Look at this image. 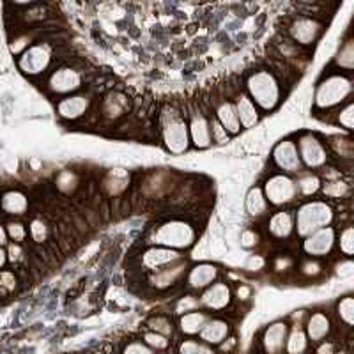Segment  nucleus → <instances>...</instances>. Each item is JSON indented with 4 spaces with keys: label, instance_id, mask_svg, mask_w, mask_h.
Here are the masks:
<instances>
[{
    "label": "nucleus",
    "instance_id": "c9c22d12",
    "mask_svg": "<svg viewBox=\"0 0 354 354\" xmlns=\"http://www.w3.org/2000/svg\"><path fill=\"white\" fill-rule=\"evenodd\" d=\"M340 248L346 255L353 254V229H347L342 236V243H340Z\"/></svg>",
    "mask_w": 354,
    "mask_h": 354
},
{
    "label": "nucleus",
    "instance_id": "a211bd4d",
    "mask_svg": "<svg viewBox=\"0 0 354 354\" xmlns=\"http://www.w3.org/2000/svg\"><path fill=\"white\" fill-rule=\"evenodd\" d=\"M179 259V255L176 252H170V250H149L147 254L144 255V264L147 268H151V271H161V268L169 262H174Z\"/></svg>",
    "mask_w": 354,
    "mask_h": 354
},
{
    "label": "nucleus",
    "instance_id": "cd10ccee",
    "mask_svg": "<svg viewBox=\"0 0 354 354\" xmlns=\"http://www.w3.org/2000/svg\"><path fill=\"white\" fill-rule=\"evenodd\" d=\"M144 344L147 347H151V349L156 353V351H167L170 346V340L167 337H163V335L160 333H154V331H145L144 333Z\"/></svg>",
    "mask_w": 354,
    "mask_h": 354
},
{
    "label": "nucleus",
    "instance_id": "2f4dec72",
    "mask_svg": "<svg viewBox=\"0 0 354 354\" xmlns=\"http://www.w3.org/2000/svg\"><path fill=\"white\" fill-rule=\"evenodd\" d=\"M17 289V277L11 271L0 273V294H11Z\"/></svg>",
    "mask_w": 354,
    "mask_h": 354
},
{
    "label": "nucleus",
    "instance_id": "7ed1b4c3",
    "mask_svg": "<svg viewBox=\"0 0 354 354\" xmlns=\"http://www.w3.org/2000/svg\"><path fill=\"white\" fill-rule=\"evenodd\" d=\"M330 220L331 211L326 204L310 202V204L303 205L298 214V232L303 234V236L314 232V230L322 229V225H326Z\"/></svg>",
    "mask_w": 354,
    "mask_h": 354
},
{
    "label": "nucleus",
    "instance_id": "dca6fc26",
    "mask_svg": "<svg viewBox=\"0 0 354 354\" xmlns=\"http://www.w3.org/2000/svg\"><path fill=\"white\" fill-rule=\"evenodd\" d=\"M290 32H292L294 39L299 41L301 44H310L319 36L321 27H319V24H315L312 20H299L292 25Z\"/></svg>",
    "mask_w": 354,
    "mask_h": 354
},
{
    "label": "nucleus",
    "instance_id": "473e14b6",
    "mask_svg": "<svg viewBox=\"0 0 354 354\" xmlns=\"http://www.w3.org/2000/svg\"><path fill=\"white\" fill-rule=\"evenodd\" d=\"M48 236V227L44 225L43 220H32L30 223V238L36 243H43Z\"/></svg>",
    "mask_w": 354,
    "mask_h": 354
},
{
    "label": "nucleus",
    "instance_id": "aec40b11",
    "mask_svg": "<svg viewBox=\"0 0 354 354\" xmlns=\"http://www.w3.org/2000/svg\"><path fill=\"white\" fill-rule=\"evenodd\" d=\"M0 207L8 214H24L28 207L27 197L24 194H20V192H8L2 197Z\"/></svg>",
    "mask_w": 354,
    "mask_h": 354
},
{
    "label": "nucleus",
    "instance_id": "5701e85b",
    "mask_svg": "<svg viewBox=\"0 0 354 354\" xmlns=\"http://www.w3.org/2000/svg\"><path fill=\"white\" fill-rule=\"evenodd\" d=\"M306 347H308V338L306 333L299 326H294L290 333L287 335L286 349L287 354H305Z\"/></svg>",
    "mask_w": 354,
    "mask_h": 354
},
{
    "label": "nucleus",
    "instance_id": "72a5a7b5",
    "mask_svg": "<svg viewBox=\"0 0 354 354\" xmlns=\"http://www.w3.org/2000/svg\"><path fill=\"white\" fill-rule=\"evenodd\" d=\"M122 354H156V353H154L151 347L145 346L142 340H131V342H128L124 346Z\"/></svg>",
    "mask_w": 354,
    "mask_h": 354
},
{
    "label": "nucleus",
    "instance_id": "9b49d317",
    "mask_svg": "<svg viewBox=\"0 0 354 354\" xmlns=\"http://www.w3.org/2000/svg\"><path fill=\"white\" fill-rule=\"evenodd\" d=\"M331 331V322L328 319L326 314L322 312H315L308 317V322H306V338L312 340V342L319 344L322 342L324 338H328Z\"/></svg>",
    "mask_w": 354,
    "mask_h": 354
},
{
    "label": "nucleus",
    "instance_id": "39448f33",
    "mask_svg": "<svg viewBox=\"0 0 354 354\" xmlns=\"http://www.w3.org/2000/svg\"><path fill=\"white\" fill-rule=\"evenodd\" d=\"M194 230L189 229L186 223L181 221H170L167 225L161 227L156 232L154 239L160 245L167 246H189L194 243Z\"/></svg>",
    "mask_w": 354,
    "mask_h": 354
},
{
    "label": "nucleus",
    "instance_id": "e433bc0d",
    "mask_svg": "<svg viewBox=\"0 0 354 354\" xmlns=\"http://www.w3.org/2000/svg\"><path fill=\"white\" fill-rule=\"evenodd\" d=\"M335 353H337V344L331 342V340H322V342H319L317 351H315V354H335Z\"/></svg>",
    "mask_w": 354,
    "mask_h": 354
},
{
    "label": "nucleus",
    "instance_id": "0eeeda50",
    "mask_svg": "<svg viewBox=\"0 0 354 354\" xmlns=\"http://www.w3.org/2000/svg\"><path fill=\"white\" fill-rule=\"evenodd\" d=\"M50 64V52L43 44H36L32 48H28L20 59V68L28 75H37L44 71Z\"/></svg>",
    "mask_w": 354,
    "mask_h": 354
},
{
    "label": "nucleus",
    "instance_id": "a878e982",
    "mask_svg": "<svg viewBox=\"0 0 354 354\" xmlns=\"http://www.w3.org/2000/svg\"><path fill=\"white\" fill-rule=\"evenodd\" d=\"M270 230L277 238H286L292 230V216L289 213H278L271 218Z\"/></svg>",
    "mask_w": 354,
    "mask_h": 354
},
{
    "label": "nucleus",
    "instance_id": "4c0bfd02",
    "mask_svg": "<svg viewBox=\"0 0 354 354\" xmlns=\"http://www.w3.org/2000/svg\"><path fill=\"white\" fill-rule=\"evenodd\" d=\"M6 261H8V257H6V252H4V250H2V248H0V270L4 268Z\"/></svg>",
    "mask_w": 354,
    "mask_h": 354
},
{
    "label": "nucleus",
    "instance_id": "1a4fd4ad",
    "mask_svg": "<svg viewBox=\"0 0 354 354\" xmlns=\"http://www.w3.org/2000/svg\"><path fill=\"white\" fill-rule=\"evenodd\" d=\"M273 158L277 161V165L286 170V172H298L299 167H301L298 147L290 140H286L278 145L277 149H274Z\"/></svg>",
    "mask_w": 354,
    "mask_h": 354
},
{
    "label": "nucleus",
    "instance_id": "f257e3e1",
    "mask_svg": "<svg viewBox=\"0 0 354 354\" xmlns=\"http://www.w3.org/2000/svg\"><path fill=\"white\" fill-rule=\"evenodd\" d=\"M161 131L167 147L174 153H183L188 145V129L186 122L176 110H167L161 117Z\"/></svg>",
    "mask_w": 354,
    "mask_h": 354
},
{
    "label": "nucleus",
    "instance_id": "f3484780",
    "mask_svg": "<svg viewBox=\"0 0 354 354\" xmlns=\"http://www.w3.org/2000/svg\"><path fill=\"white\" fill-rule=\"evenodd\" d=\"M209 321L207 315L204 312H198V310H192L188 314H185L179 321V330L185 335H197L201 333L202 328L205 326V322Z\"/></svg>",
    "mask_w": 354,
    "mask_h": 354
},
{
    "label": "nucleus",
    "instance_id": "6e6552de",
    "mask_svg": "<svg viewBox=\"0 0 354 354\" xmlns=\"http://www.w3.org/2000/svg\"><path fill=\"white\" fill-rule=\"evenodd\" d=\"M287 340V324L286 322H274L262 337V347L266 354H282L286 349Z\"/></svg>",
    "mask_w": 354,
    "mask_h": 354
},
{
    "label": "nucleus",
    "instance_id": "9d476101",
    "mask_svg": "<svg viewBox=\"0 0 354 354\" xmlns=\"http://www.w3.org/2000/svg\"><path fill=\"white\" fill-rule=\"evenodd\" d=\"M299 147H301V158L308 167H321L326 163V149L312 135L303 137L299 142Z\"/></svg>",
    "mask_w": 354,
    "mask_h": 354
},
{
    "label": "nucleus",
    "instance_id": "4be33fe9",
    "mask_svg": "<svg viewBox=\"0 0 354 354\" xmlns=\"http://www.w3.org/2000/svg\"><path fill=\"white\" fill-rule=\"evenodd\" d=\"M87 109V100L85 97H66L59 103V113L66 119H77Z\"/></svg>",
    "mask_w": 354,
    "mask_h": 354
},
{
    "label": "nucleus",
    "instance_id": "2eb2a0df",
    "mask_svg": "<svg viewBox=\"0 0 354 354\" xmlns=\"http://www.w3.org/2000/svg\"><path fill=\"white\" fill-rule=\"evenodd\" d=\"M78 85H80V77L73 69H61V71L53 73L50 78V87L55 93H69V91L78 88Z\"/></svg>",
    "mask_w": 354,
    "mask_h": 354
},
{
    "label": "nucleus",
    "instance_id": "4468645a",
    "mask_svg": "<svg viewBox=\"0 0 354 354\" xmlns=\"http://www.w3.org/2000/svg\"><path fill=\"white\" fill-rule=\"evenodd\" d=\"M230 328L225 321L221 319H213V321L205 322V326L201 331V340L209 346H220L229 335Z\"/></svg>",
    "mask_w": 354,
    "mask_h": 354
},
{
    "label": "nucleus",
    "instance_id": "f03ea898",
    "mask_svg": "<svg viewBox=\"0 0 354 354\" xmlns=\"http://www.w3.org/2000/svg\"><path fill=\"white\" fill-rule=\"evenodd\" d=\"M248 88L254 96V101H257L262 109H273L278 103L277 80L268 71L255 73L248 80Z\"/></svg>",
    "mask_w": 354,
    "mask_h": 354
},
{
    "label": "nucleus",
    "instance_id": "423d86ee",
    "mask_svg": "<svg viewBox=\"0 0 354 354\" xmlns=\"http://www.w3.org/2000/svg\"><path fill=\"white\" fill-rule=\"evenodd\" d=\"M296 194H298V186L294 185L289 177L274 176L266 185V195L271 204H286V202L292 201Z\"/></svg>",
    "mask_w": 354,
    "mask_h": 354
},
{
    "label": "nucleus",
    "instance_id": "20e7f679",
    "mask_svg": "<svg viewBox=\"0 0 354 354\" xmlns=\"http://www.w3.org/2000/svg\"><path fill=\"white\" fill-rule=\"evenodd\" d=\"M351 93V82L344 77H330L326 82L319 85L317 91V105L319 106H333L344 100Z\"/></svg>",
    "mask_w": 354,
    "mask_h": 354
},
{
    "label": "nucleus",
    "instance_id": "412c9836",
    "mask_svg": "<svg viewBox=\"0 0 354 354\" xmlns=\"http://www.w3.org/2000/svg\"><path fill=\"white\" fill-rule=\"evenodd\" d=\"M218 119L216 121L223 126V129H229L230 133L239 131V119L238 112H236V106L230 105V103H221L216 110Z\"/></svg>",
    "mask_w": 354,
    "mask_h": 354
},
{
    "label": "nucleus",
    "instance_id": "ea45409f",
    "mask_svg": "<svg viewBox=\"0 0 354 354\" xmlns=\"http://www.w3.org/2000/svg\"><path fill=\"white\" fill-rule=\"evenodd\" d=\"M335 354H349V351H337Z\"/></svg>",
    "mask_w": 354,
    "mask_h": 354
},
{
    "label": "nucleus",
    "instance_id": "6ab92c4d",
    "mask_svg": "<svg viewBox=\"0 0 354 354\" xmlns=\"http://www.w3.org/2000/svg\"><path fill=\"white\" fill-rule=\"evenodd\" d=\"M192 135H194L195 145H198V147L209 145L211 126L201 113H194V117H192Z\"/></svg>",
    "mask_w": 354,
    "mask_h": 354
},
{
    "label": "nucleus",
    "instance_id": "393cba45",
    "mask_svg": "<svg viewBox=\"0 0 354 354\" xmlns=\"http://www.w3.org/2000/svg\"><path fill=\"white\" fill-rule=\"evenodd\" d=\"M216 277V270L211 268V266H201V268H195L192 273H189V286L195 287V289H202V287L211 286V282Z\"/></svg>",
    "mask_w": 354,
    "mask_h": 354
},
{
    "label": "nucleus",
    "instance_id": "bb28decb",
    "mask_svg": "<svg viewBox=\"0 0 354 354\" xmlns=\"http://www.w3.org/2000/svg\"><path fill=\"white\" fill-rule=\"evenodd\" d=\"M147 328H149L151 331H154V333H160L167 338L174 335L172 321L163 317V315H154V317H151L149 321H147Z\"/></svg>",
    "mask_w": 354,
    "mask_h": 354
},
{
    "label": "nucleus",
    "instance_id": "b1692460",
    "mask_svg": "<svg viewBox=\"0 0 354 354\" xmlns=\"http://www.w3.org/2000/svg\"><path fill=\"white\" fill-rule=\"evenodd\" d=\"M238 119L245 128H250L252 124H255L259 119L257 110H255V105L246 96L238 97Z\"/></svg>",
    "mask_w": 354,
    "mask_h": 354
},
{
    "label": "nucleus",
    "instance_id": "7c9ffc66",
    "mask_svg": "<svg viewBox=\"0 0 354 354\" xmlns=\"http://www.w3.org/2000/svg\"><path fill=\"white\" fill-rule=\"evenodd\" d=\"M248 209L252 211V214H262L266 211V198L262 197V194L259 189H254V192L250 194Z\"/></svg>",
    "mask_w": 354,
    "mask_h": 354
},
{
    "label": "nucleus",
    "instance_id": "58836bf2",
    "mask_svg": "<svg viewBox=\"0 0 354 354\" xmlns=\"http://www.w3.org/2000/svg\"><path fill=\"white\" fill-rule=\"evenodd\" d=\"M6 243V230H4V227L0 225V245H4Z\"/></svg>",
    "mask_w": 354,
    "mask_h": 354
},
{
    "label": "nucleus",
    "instance_id": "c756f323",
    "mask_svg": "<svg viewBox=\"0 0 354 354\" xmlns=\"http://www.w3.org/2000/svg\"><path fill=\"white\" fill-rule=\"evenodd\" d=\"M337 310H338V315H340V319L346 322V326L347 328L353 326V317H354L353 298H351V296H346L344 299H340L337 305Z\"/></svg>",
    "mask_w": 354,
    "mask_h": 354
},
{
    "label": "nucleus",
    "instance_id": "f8f14e48",
    "mask_svg": "<svg viewBox=\"0 0 354 354\" xmlns=\"http://www.w3.org/2000/svg\"><path fill=\"white\" fill-rule=\"evenodd\" d=\"M333 230L331 229H321V230H315L312 236L305 241V250L308 252L310 255H324L328 254L333 246Z\"/></svg>",
    "mask_w": 354,
    "mask_h": 354
},
{
    "label": "nucleus",
    "instance_id": "f704fd0d",
    "mask_svg": "<svg viewBox=\"0 0 354 354\" xmlns=\"http://www.w3.org/2000/svg\"><path fill=\"white\" fill-rule=\"evenodd\" d=\"M8 234L11 236L12 241L21 243L25 239V236H27V230H25V227L21 223H9Z\"/></svg>",
    "mask_w": 354,
    "mask_h": 354
},
{
    "label": "nucleus",
    "instance_id": "ddd939ff",
    "mask_svg": "<svg viewBox=\"0 0 354 354\" xmlns=\"http://www.w3.org/2000/svg\"><path fill=\"white\" fill-rule=\"evenodd\" d=\"M202 305L209 310H223L230 303V290L225 283H214L202 296Z\"/></svg>",
    "mask_w": 354,
    "mask_h": 354
},
{
    "label": "nucleus",
    "instance_id": "c85d7f7f",
    "mask_svg": "<svg viewBox=\"0 0 354 354\" xmlns=\"http://www.w3.org/2000/svg\"><path fill=\"white\" fill-rule=\"evenodd\" d=\"M179 354H216L213 351V347H209L207 344L198 342V340H185L179 346Z\"/></svg>",
    "mask_w": 354,
    "mask_h": 354
}]
</instances>
